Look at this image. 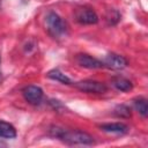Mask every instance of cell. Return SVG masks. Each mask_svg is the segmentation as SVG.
Returning <instances> with one entry per match:
<instances>
[{
	"instance_id": "cell-8",
	"label": "cell",
	"mask_w": 148,
	"mask_h": 148,
	"mask_svg": "<svg viewBox=\"0 0 148 148\" xmlns=\"http://www.w3.org/2000/svg\"><path fill=\"white\" fill-rule=\"evenodd\" d=\"M99 128L106 133H114V134H125L128 132L127 125L123 123H109V124H103L99 126Z\"/></svg>"
},
{
	"instance_id": "cell-6",
	"label": "cell",
	"mask_w": 148,
	"mask_h": 148,
	"mask_svg": "<svg viewBox=\"0 0 148 148\" xmlns=\"http://www.w3.org/2000/svg\"><path fill=\"white\" fill-rule=\"evenodd\" d=\"M103 64L105 67H109L111 69H123L128 65L127 60L123 56L117 53H109L104 58Z\"/></svg>"
},
{
	"instance_id": "cell-9",
	"label": "cell",
	"mask_w": 148,
	"mask_h": 148,
	"mask_svg": "<svg viewBox=\"0 0 148 148\" xmlns=\"http://www.w3.org/2000/svg\"><path fill=\"white\" fill-rule=\"evenodd\" d=\"M16 136V130L15 127L3 120H0V138L6 139H13Z\"/></svg>"
},
{
	"instance_id": "cell-4",
	"label": "cell",
	"mask_w": 148,
	"mask_h": 148,
	"mask_svg": "<svg viewBox=\"0 0 148 148\" xmlns=\"http://www.w3.org/2000/svg\"><path fill=\"white\" fill-rule=\"evenodd\" d=\"M75 20L81 24H96L98 15L90 7H80L75 10Z\"/></svg>"
},
{
	"instance_id": "cell-3",
	"label": "cell",
	"mask_w": 148,
	"mask_h": 148,
	"mask_svg": "<svg viewBox=\"0 0 148 148\" xmlns=\"http://www.w3.org/2000/svg\"><path fill=\"white\" fill-rule=\"evenodd\" d=\"M75 88L86 94H104L108 90V87L99 81L95 80H82L74 83Z\"/></svg>"
},
{
	"instance_id": "cell-7",
	"label": "cell",
	"mask_w": 148,
	"mask_h": 148,
	"mask_svg": "<svg viewBox=\"0 0 148 148\" xmlns=\"http://www.w3.org/2000/svg\"><path fill=\"white\" fill-rule=\"evenodd\" d=\"M76 62L81 66V67H84V68H89V69H97V68H103L105 67L103 61L96 59V58H92L91 56L89 54H86V53H81V54H77L76 56Z\"/></svg>"
},
{
	"instance_id": "cell-13",
	"label": "cell",
	"mask_w": 148,
	"mask_h": 148,
	"mask_svg": "<svg viewBox=\"0 0 148 148\" xmlns=\"http://www.w3.org/2000/svg\"><path fill=\"white\" fill-rule=\"evenodd\" d=\"M113 112L117 117H120V118H130L131 117V109L124 104L117 105Z\"/></svg>"
},
{
	"instance_id": "cell-12",
	"label": "cell",
	"mask_w": 148,
	"mask_h": 148,
	"mask_svg": "<svg viewBox=\"0 0 148 148\" xmlns=\"http://www.w3.org/2000/svg\"><path fill=\"white\" fill-rule=\"evenodd\" d=\"M133 104L134 108L136 109V111L142 116V117H147L148 116V104H147V99L143 97H136L135 99H133Z\"/></svg>"
},
{
	"instance_id": "cell-5",
	"label": "cell",
	"mask_w": 148,
	"mask_h": 148,
	"mask_svg": "<svg viewBox=\"0 0 148 148\" xmlns=\"http://www.w3.org/2000/svg\"><path fill=\"white\" fill-rule=\"evenodd\" d=\"M24 99L32 105H38L43 99V90L37 86H27L22 90Z\"/></svg>"
},
{
	"instance_id": "cell-14",
	"label": "cell",
	"mask_w": 148,
	"mask_h": 148,
	"mask_svg": "<svg viewBox=\"0 0 148 148\" xmlns=\"http://www.w3.org/2000/svg\"><path fill=\"white\" fill-rule=\"evenodd\" d=\"M0 61H1V59H0Z\"/></svg>"
},
{
	"instance_id": "cell-11",
	"label": "cell",
	"mask_w": 148,
	"mask_h": 148,
	"mask_svg": "<svg viewBox=\"0 0 148 148\" xmlns=\"http://www.w3.org/2000/svg\"><path fill=\"white\" fill-rule=\"evenodd\" d=\"M47 77H49V79H52V80H54V81H59V82H61V83H64V84H71V83H72V80H71L67 75H65L62 72H60L58 68L51 69V71L47 73Z\"/></svg>"
},
{
	"instance_id": "cell-2",
	"label": "cell",
	"mask_w": 148,
	"mask_h": 148,
	"mask_svg": "<svg viewBox=\"0 0 148 148\" xmlns=\"http://www.w3.org/2000/svg\"><path fill=\"white\" fill-rule=\"evenodd\" d=\"M45 25L49 34L53 37H61L66 32V24L62 18L54 12L47 13L45 17Z\"/></svg>"
},
{
	"instance_id": "cell-1",
	"label": "cell",
	"mask_w": 148,
	"mask_h": 148,
	"mask_svg": "<svg viewBox=\"0 0 148 148\" xmlns=\"http://www.w3.org/2000/svg\"><path fill=\"white\" fill-rule=\"evenodd\" d=\"M50 134L54 138H59L69 145H92L94 138L82 131H66L58 126H52Z\"/></svg>"
},
{
	"instance_id": "cell-10",
	"label": "cell",
	"mask_w": 148,
	"mask_h": 148,
	"mask_svg": "<svg viewBox=\"0 0 148 148\" xmlns=\"http://www.w3.org/2000/svg\"><path fill=\"white\" fill-rule=\"evenodd\" d=\"M112 86L120 91H130L133 88V83L130 80L121 77V76L113 77L112 79Z\"/></svg>"
}]
</instances>
